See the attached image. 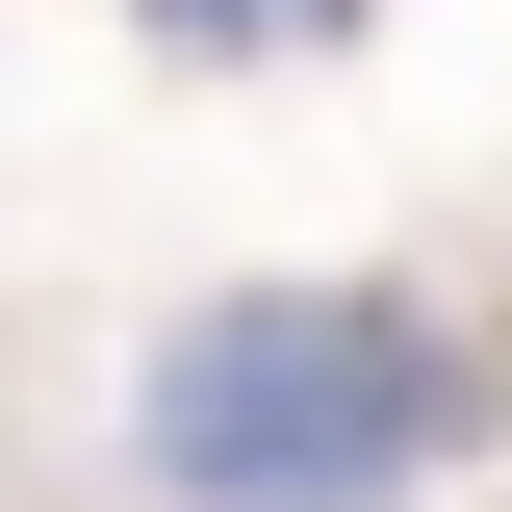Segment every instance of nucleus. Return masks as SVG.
Returning <instances> with one entry per match:
<instances>
[{"label": "nucleus", "mask_w": 512, "mask_h": 512, "mask_svg": "<svg viewBox=\"0 0 512 512\" xmlns=\"http://www.w3.org/2000/svg\"><path fill=\"white\" fill-rule=\"evenodd\" d=\"M154 26H333V0H154Z\"/></svg>", "instance_id": "2"}, {"label": "nucleus", "mask_w": 512, "mask_h": 512, "mask_svg": "<svg viewBox=\"0 0 512 512\" xmlns=\"http://www.w3.org/2000/svg\"><path fill=\"white\" fill-rule=\"evenodd\" d=\"M436 436H461V359L410 308H359V282H256V308H205L154 359V487L180 512H359Z\"/></svg>", "instance_id": "1"}]
</instances>
